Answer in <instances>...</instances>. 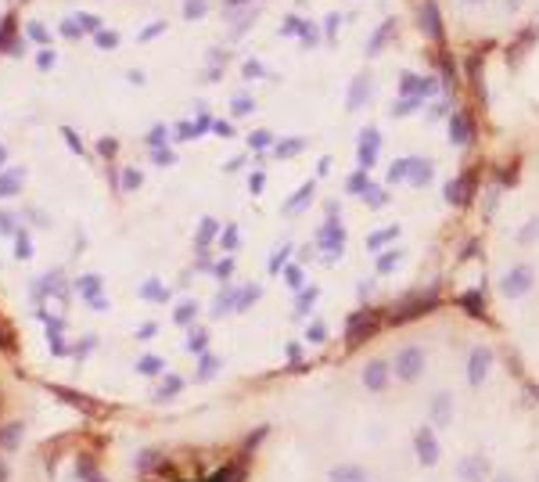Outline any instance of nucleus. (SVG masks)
<instances>
[{"mask_svg": "<svg viewBox=\"0 0 539 482\" xmlns=\"http://www.w3.org/2000/svg\"><path fill=\"white\" fill-rule=\"evenodd\" d=\"M76 292L86 299L93 310H105V292H101V278H98V274H83V278L76 281Z\"/></svg>", "mask_w": 539, "mask_h": 482, "instance_id": "nucleus-1", "label": "nucleus"}, {"mask_svg": "<svg viewBox=\"0 0 539 482\" xmlns=\"http://www.w3.org/2000/svg\"><path fill=\"white\" fill-rule=\"evenodd\" d=\"M51 393L61 400V403H69V407H76V410H86V414H98V403H93L90 396H83V393H72V389H61V385H51Z\"/></svg>", "mask_w": 539, "mask_h": 482, "instance_id": "nucleus-2", "label": "nucleus"}, {"mask_svg": "<svg viewBox=\"0 0 539 482\" xmlns=\"http://www.w3.org/2000/svg\"><path fill=\"white\" fill-rule=\"evenodd\" d=\"M421 29H424V33H428L431 40H442V22H439V8L431 4V0H428V4L421 8Z\"/></svg>", "mask_w": 539, "mask_h": 482, "instance_id": "nucleus-3", "label": "nucleus"}, {"mask_svg": "<svg viewBox=\"0 0 539 482\" xmlns=\"http://www.w3.org/2000/svg\"><path fill=\"white\" fill-rule=\"evenodd\" d=\"M25 436V425L22 421H8V425H0V450H15Z\"/></svg>", "mask_w": 539, "mask_h": 482, "instance_id": "nucleus-4", "label": "nucleus"}, {"mask_svg": "<svg viewBox=\"0 0 539 482\" xmlns=\"http://www.w3.org/2000/svg\"><path fill=\"white\" fill-rule=\"evenodd\" d=\"M22 180H25L22 169H8V173H0V198L18 195V191H22Z\"/></svg>", "mask_w": 539, "mask_h": 482, "instance_id": "nucleus-5", "label": "nucleus"}, {"mask_svg": "<svg viewBox=\"0 0 539 482\" xmlns=\"http://www.w3.org/2000/svg\"><path fill=\"white\" fill-rule=\"evenodd\" d=\"M141 295H144V299H151V303H166V299H169V292H166L162 285H158L155 278L141 285Z\"/></svg>", "mask_w": 539, "mask_h": 482, "instance_id": "nucleus-6", "label": "nucleus"}, {"mask_svg": "<svg viewBox=\"0 0 539 482\" xmlns=\"http://www.w3.org/2000/svg\"><path fill=\"white\" fill-rule=\"evenodd\" d=\"M367 90H370V79H367V72H360V76H356V83H353V98H349V108H360Z\"/></svg>", "mask_w": 539, "mask_h": 482, "instance_id": "nucleus-7", "label": "nucleus"}, {"mask_svg": "<svg viewBox=\"0 0 539 482\" xmlns=\"http://www.w3.org/2000/svg\"><path fill=\"white\" fill-rule=\"evenodd\" d=\"M392 29H396V22L389 18V22H385V25H382V29H377V33H374V44L367 47V54H377V51H382V47H385V40H389V33H392Z\"/></svg>", "mask_w": 539, "mask_h": 482, "instance_id": "nucleus-8", "label": "nucleus"}, {"mask_svg": "<svg viewBox=\"0 0 539 482\" xmlns=\"http://www.w3.org/2000/svg\"><path fill=\"white\" fill-rule=\"evenodd\" d=\"M15 256H18V259H29V256H33V241H29L25 230H15Z\"/></svg>", "mask_w": 539, "mask_h": 482, "instance_id": "nucleus-9", "label": "nucleus"}, {"mask_svg": "<svg viewBox=\"0 0 539 482\" xmlns=\"http://www.w3.org/2000/svg\"><path fill=\"white\" fill-rule=\"evenodd\" d=\"M0 349H4V353H15V331H11L4 320H0Z\"/></svg>", "mask_w": 539, "mask_h": 482, "instance_id": "nucleus-10", "label": "nucleus"}, {"mask_svg": "<svg viewBox=\"0 0 539 482\" xmlns=\"http://www.w3.org/2000/svg\"><path fill=\"white\" fill-rule=\"evenodd\" d=\"M25 33L33 37L37 44H51V33H47V29H44L40 22H29V25H25Z\"/></svg>", "mask_w": 539, "mask_h": 482, "instance_id": "nucleus-11", "label": "nucleus"}, {"mask_svg": "<svg viewBox=\"0 0 539 482\" xmlns=\"http://www.w3.org/2000/svg\"><path fill=\"white\" fill-rule=\"evenodd\" d=\"M11 29H15V22H11V18L0 22V51H11Z\"/></svg>", "mask_w": 539, "mask_h": 482, "instance_id": "nucleus-12", "label": "nucleus"}, {"mask_svg": "<svg viewBox=\"0 0 539 482\" xmlns=\"http://www.w3.org/2000/svg\"><path fill=\"white\" fill-rule=\"evenodd\" d=\"M183 15H187V18H202V15H205V0H187V4H183Z\"/></svg>", "mask_w": 539, "mask_h": 482, "instance_id": "nucleus-13", "label": "nucleus"}, {"mask_svg": "<svg viewBox=\"0 0 539 482\" xmlns=\"http://www.w3.org/2000/svg\"><path fill=\"white\" fill-rule=\"evenodd\" d=\"M155 371H162V360H158V356H144L141 360V374H155Z\"/></svg>", "mask_w": 539, "mask_h": 482, "instance_id": "nucleus-14", "label": "nucleus"}, {"mask_svg": "<svg viewBox=\"0 0 539 482\" xmlns=\"http://www.w3.org/2000/svg\"><path fill=\"white\" fill-rule=\"evenodd\" d=\"M180 393V378H166V385L158 389V400H166V396H176Z\"/></svg>", "mask_w": 539, "mask_h": 482, "instance_id": "nucleus-15", "label": "nucleus"}, {"mask_svg": "<svg viewBox=\"0 0 539 482\" xmlns=\"http://www.w3.org/2000/svg\"><path fill=\"white\" fill-rule=\"evenodd\" d=\"M0 230L15 234V213H11V209H0Z\"/></svg>", "mask_w": 539, "mask_h": 482, "instance_id": "nucleus-16", "label": "nucleus"}, {"mask_svg": "<svg viewBox=\"0 0 539 482\" xmlns=\"http://www.w3.org/2000/svg\"><path fill=\"white\" fill-rule=\"evenodd\" d=\"M450 137H453L457 144H464V141H467V130H464V119H453V123H450Z\"/></svg>", "mask_w": 539, "mask_h": 482, "instance_id": "nucleus-17", "label": "nucleus"}, {"mask_svg": "<svg viewBox=\"0 0 539 482\" xmlns=\"http://www.w3.org/2000/svg\"><path fill=\"white\" fill-rule=\"evenodd\" d=\"M137 184H141V173H137V169H126V173H122V184H119V188H126V191H134Z\"/></svg>", "mask_w": 539, "mask_h": 482, "instance_id": "nucleus-18", "label": "nucleus"}, {"mask_svg": "<svg viewBox=\"0 0 539 482\" xmlns=\"http://www.w3.org/2000/svg\"><path fill=\"white\" fill-rule=\"evenodd\" d=\"M61 137H65V141H69V148H72V152H76V155H83V141H79V137H76V133H72L69 126H61Z\"/></svg>", "mask_w": 539, "mask_h": 482, "instance_id": "nucleus-19", "label": "nucleus"}, {"mask_svg": "<svg viewBox=\"0 0 539 482\" xmlns=\"http://www.w3.org/2000/svg\"><path fill=\"white\" fill-rule=\"evenodd\" d=\"M115 44H119V37L112 33V29H101V33H98V47L108 51V47H115Z\"/></svg>", "mask_w": 539, "mask_h": 482, "instance_id": "nucleus-20", "label": "nucleus"}, {"mask_svg": "<svg viewBox=\"0 0 539 482\" xmlns=\"http://www.w3.org/2000/svg\"><path fill=\"white\" fill-rule=\"evenodd\" d=\"M191 317H195V303H183V306L176 310V320H180V324H187Z\"/></svg>", "mask_w": 539, "mask_h": 482, "instance_id": "nucleus-21", "label": "nucleus"}, {"mask_svg": "<svg viewBox=\"0 0 539 482\" xmlns=\"http://www.w3.org/2000/svg\"><path fill=\"white\" fill-rule=\"evenodd\" d=\"M212 371H216V360H212V356L205 353V360H202V367H198V378H209Z\"/></svg>", "mask_w": 539, "mask_h": 482, "instance_id": "nucleus-22", "label": "nucleus"}, {"mask_svg": "<svg viewBox=\"0 0 539 482\" xmlns=\"http://www.w3.org/2000/svg\"><path fill=\"white\" fill-rule=\"evenodd\" d=\"M212 230H216V223H212V220H205V223H202V234H198V245H209Z\"/></svg>", "mask_w": 539, "mask_h": 482, "instance_id": "nucleus-23", "label": "nucleus"}, {"mask_svg": "<svg viewBox=\"0 0 539 482\" xmlns=\"http://www.w3.org/2000/svg\"><path fill=\"white\" fill-rule=\"evenodd\" d=\"M93 342H98V339H93V335H86V339H83V342H79V346H76L72 353H76V356H86V353L93 349Z\"/></svg>", "mask_w": 539, "mask_h": 482, "instance_id": "nucleus-24", "label": "nucleus"}, {"mask_svg": "<svg viewBox=\"0 0 539 482\" xmlns=\"http://www.w3.org/2000/svg\"><path fill=\"white\" fill-rule=\"evenodd\" d=\"M37 65H40V69H54V51H40Z\"/></svg>", "mask_w": 539, "mask_h": 482, "instance_id": "nucleus-25", "label": "nucleus"}, {"mask_svg": "<svg viewBox=\"0 0 539 482\" xmlns=\"http://www.w3.org/2000/svg\"><path fill=\"white\" fill-rule=\"evenodd\" d=\"M98 152H101L105 159H112V155H115V141H112V137H105V141L98 144Z\"/></svg>", "mask_w": 539, "mask_h": 482, "instance_id": "nucleus-26", "label": "nucleus"}, {"mask_svg": "<svg viewBox=\"0 0 539 482\" xmlns=\"http://www.w3.org/2000/svg\"><path fill=\"white\" fill-rule=\"evenodd\" d=\"M295 148H302V141H284V144H277V155H288Z\"/></svg>", "mask_w": 539, "mask_h": 482, "instance_id": "nucleus-27", "label": "nucleus"}, {"mask_svg": "<svg viewBox=\"0 0 539 482\" xmlns=\"http://www.w3.org/2000/svg\"><path fill=\"white\" fill-rule=\"evenodd\" d=\"M151 159H155V162H173V152H169V148H155Z\"/></svg>", "mask_w": 539, "mask_h": 482, "instance_id": "nucleus-28", "label": "nucleus"}, {"mask_svg": "<svg viewBox=\"0 0 539 482\" xmlns=\"http://www.w3.org/2000/svg\"><path fill=\"white\" fill-rule=\"evenodd\" d=\"M299 33H302V40H306L309 47L316 44V29H313V25H302V29H299Z\"/></svg>", "mask_w": 539, "mask_h": 482, "instance_id": "nucleus-29", "label": "nucleus"}, {"mask_svg": "<svg viewBox=\"0 0 539 482\" xmlns=\"http://www.w3.org/2000/svg\"><path fill=\"white\" fill-rule=\"evenodd\" d=\"M223 245H227V249H234V245H238V230H234V227H227V230H223Z\"/></svg>", "mask_w": 539, "mask_h": 482, "instance_id": "nucleus-30", "label": "nucleus"}, {"mask_svg": "<svg viewBox=\"0 0 539 482\" xmlns=\"http://www.w3.org/2000/svg\"><path fill=\"white\" fill-rule=\"evenodd\" d=\"M162 29H166L162 22H151V25L144 29V33H141V40H148V37H155V33H162Z\"/></svg>", "mask_w": 539, "mask_h": 482, "instance_id": "nucleus-31", "label": "nucleus"}, {"mask_svg": "<svg viewBox=\"0 0 539 482\" xmlns=\"http://www.w3.org/2000/svg\"><path fill=\"white\" fill-rule=\"evenodd\" d=\"M234 112H238V115L252 112V101H248V98H238V101H234Z\"/></svg>", "mask_w": 539, "mask_h": 482, "instance_id": "nucleus-32", "label": "nucleus"}, {"mask_svg": "<svg viewBox=\"0 0 539 482\" xmlns=\"http://www.w3.org/2000/svg\"><path fill=\"white\" fill-rule=\"evenodd\" d=\"M245 76H263V65H259V62H248V65H245Z\"/></svg>", "mask_w": 539, "mask_h": 482, "instance_id": "nucleus-33", "label": "nucleus"}, {"mask_svg": "<svg viewBox=\"0 0 539 482\" xmlns=\"http://www.w3.org/2000/svg\"><path fill=\"white\" fill-rule=\"evenodd\" d=\"M230 270H234L230 259H227V263H219V266H216V278H230Z\"/></svg>", "mask_w": 539, "mask_h": 482, "instance_id": "nucleus-34", "label": "nucleus"}, {"mask_svg": "<svg viewBox=\"0 0 539 482\" xmlns=\"http://www.w3.org/2000/svg\"><path fill=\"white\" fill-rule=\"evenodd\" d=\"M162 137H166V130H162V126H158V130H151V133H148V141H151V144H158V141H162Z\"/></svg>", "mask_w": 539, "mask_h": 482, "instance_id": "nucleus-35", "label": "nucleus"}, {"mask_svg": "<svg viewBox=\"0 0 539 482\" xmlns=\"http://www.w3.org/2000/svg\"><path fill=\"white\" fill-rule=\"evenodd\" d=\"M0 482H8V468H4V461H0Z\"/></svg>", "mask_w": 539, "mask_h": 482, "instance_id": "nucleus-36", "label": "nucleus"}, {"mask_svg": "<svg viewBox=\"0 0 539 482\" xmlns=\"http://www.w3.org/2000/svg\"><path fill=\"white\" fill-rule=\"evenodd\" d=\"M518 4H521V0H507V11H514Z\"/></svg>", "mask_w": 539, "mask_h": 482, "instance_id": "nucleus-37", "label": "nucleus"}, {"mask_svg": "<svg viewBox=\"0 0 539 482\" xmlns=\"http://www.w3.org/2000/svg\"><path fill=\"white\" fill-rule=\"evenodd\" d=\"M8 162V152H4V144H0V166H4Z\"/></svg>", "mask_w": 539, "mask_h": 482, "instance_id": "nucleus-38", "label": "nucleus"}, {"mask_svg": "<svg viewBox=\"0 0 539 482\" xmlns=\"http://www.w3.org/2000/svg\"><path fill=\"white\" fill-rule=\"evenodd\" d=\"M86 482H105V478H101V475H90V478H86Z\"/></svg>", "mask_w": 539, "mask_h": 482, "instance_id": "nucleus-39", "label": "nucleus"}, {"mask_svg": "<svg viewBox=\"0 0 539 482\" xmlns=\"http://www.w3.org/2000/svg\"><path fill=\"white\" fill-rule=\"evenodd\" d=\"M223 4H230V8H234V4H245V0H223Z\"/></svg>", "mask_w": 539, "mask_h": 482, "instance_id": "nucleus-40", "label": "nucleus"}, {"mask_svg": "<svg viewBox=\"0 0 539 482\" xmlns=\"http://www.w3.org/2000/svg\"><path fill=\"white\" fill-rule=\"evenodd\" d=\"M464 4H482V0H464Z\"/></svg>", "mask_w": 539, "mask_h": 482, "instance_id": "nucleus-41", "label": "nucleus"}]
</instances>
